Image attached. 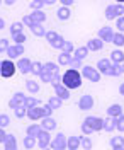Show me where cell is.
Returning a JSON list of instances; mask_svg holds the SVG:
<instances>
[{"label": "cell", "mask_w": 124, "mask_h": 150, "mask_svg": "<svg viewBox=\"0 0 124 150\" xmlns=\"http://www.w3.org/2000/svg\"><path fill=\"white\" fill-rule=\"evenodd\" d=\"M31 33L34 34V36H38V38H43V36H46V29L43 28V24H34L32 28H31Z\"/></svg>", "instance_id": "obj_22"}, {"label": "cell", "mask_w": 124, "mask_h": 150, "mask_svg": "<svg viewBox=\"0 0 124 150\" xmlns=\"http://www.w3.org/2000/svg\"><path fill=\"white\" fill-rule=\"evenodd\" d=\"M26 97H27V96H24L22 92H15L12 96V99L9 101V108L15 109V108H19V106H26Z\"/></svg>", "instance_id": "obj_9"}, {"label": "cell", "mask_w": 124, "mask_h": 150, "mask_svg": "<svg viewBox=\"0 0 124 150\" xmlns=\"http://www.w3.org/2000/svg\"><path fill=\"white\" fill-rule=\"evenodd\" d=\"M82 77H85L87 80H90V82H99L100 80V72L94 68V67H82Z\"/></svg>", "instance_id": "obj_5"}, {"label": "cell", "mask_w": 124, "mask_h": 150, "mask_svg": "<svg viewBox=\"0 0 124 150\" xmlns=\"http://www.w3.org/2000/svg\"><path fill=\"white\" fill-rule=\"evenodd\" d=\"M60 2H61V4H63L65 7H70V5L73 4V0H60Z\"/></svg>", "instance_id": "obj_53"}, {"label": "cell", "mask_w": 124, "mask_h": 150, "mask_svg": "<svg viewBox=\"0 0 124 150\" xmlns=\"http://www.w3.org/2000/svg\"><path fill=\"white\" fill-rule=\"evenodd\" d=\"M61 84L67 85L68 89H78L82 85V74L78 70H75V68H68L67 72L63 74Z\"/></svg>", "instance_id": "obj_2"}, {"label": "cell", "mask_w": 124, "mask_h": 150, "mask_svg": "<svg viewBox=\"0 0 124 150\" xmlns=\"http://www.w3.org/2000/svg\"><path fill=\"white\" fill-rule=\"evenodd\" d=\"M109 143H111L112 149H116V147H124V137H112Z\"/></svg>", "instance_id": "obj_35"}, {"label": "cell", "mask_w": 124, "mask_h": 150, "mask_svg": "<svg viewBox=\"0 0 124 150\" xmlns=\"http://www.w3.org/2000/svg\"><path fill=\"white\" fill-rule=\"evenodd\" d=\"M51 135H49L48 130H41V133L38 135V145L39 149H46V147H49L51 145Z\"/></svg>", "instance_id": "obj_10"}, {"label": "cell", "mask_w": 124, "mask_h": 150, "mask_svg": "<svg viewBox=\"0 0 124 150\" xmlns=\"http://www.w3.org/2000/svg\"><path fill=\"white\" fill-rule=\"evenodd\" d=\"M111 65H112L111 58H100V60H99V63H97V70H99L100 74H104V75H105Z\"/></svg>", "instance_id": "obj_16"}, {"label": "cell", "mask_w": 124, "mask_h": 150, "mask_svg": "<svg viewBox=\"0 0 124 150\" xmlns=\"http://www.w3.org/2000/svg\"><path fill=\"white\" fill-rule=\"evenodd\" d=\"M56 14H58V19H60V21H67V19H70V14H71V12H70V9H68V7H65V5H63V7L56 12Z\"/></svg>", "instance_id": "obj_31"}, {"label": "cell", "mask_w": 124, "mask_h": 150, "mask_svg": "<svg viewBox=\"0 0 124 150\" xmlns=\"http://www.w3.org/2000/svg\"><path fill=\"white\" fill-rule=\"evenodd\" d=\"M87 53H88V48L80 46V48H76L75 51H73V58H76V60H83V58L87 56Z\"/></svg>", "instance_id": "obj_29"}, {"label": "cell", "mask_w": 124, "mask_h": 150, "mask_svg": "<svg viewBox=\"0 0 124 150\" xmlns=\"http://www.w3.org/2000/svg\"><path fill=\"white\" fill-rule=\"evenodd\" d=\"M71 60H73V55H71V53L61 51V55H58V63H60V65H70Z\"/></svg>", "instance_id": "obj_21"}, {"label": "cell", "mask_w": 124, "mask_h": 150, "mask_svg": "<svg viewBox=\"0 0 124 150\" xmlns=\"http://www.w3.org/2000/svg\"><path fill=\"white\" fill-rule=\"evenodd\" d=\"M80 147H82L83 150H92L94 143H92V140L88 138V135H83V137H80Z\"/></svg>", "instance_id": "obj_28"}, {"label": "cell", "mask_w": 124, "mask_h": 150, "mask_svg": "<svg viewBox=\"0 0 124 150\" xmlns=\"http://www.w3.org/2000/svg\"><path fill=\"white\" fill-rule=\"evenodd\" d=\"M117 4H124V0H117Z\"/></svg>", "instance_id": "obj_60"}, {"label": "cell", "mask_w": 124, "mask_h": 150, "mask_svg": "<svg viewBox=\"0 0 124 150\" xmlns=\"http://www.w3.org/2000/svg\"><path fill=\"white\" fill-rule=\"evenodd\" d=\"M121 74H123L121 72V65L119 63H112V65L109 67V70H107L105 75H109V77H119Z\"/></svg>", "instance_id": "obj_25"}, {"label": "cell", "mask_w": 124, "mask_h": 150, "mask_svg": "<svg viewBox=\"0 0 124 150\" xmlns=\"http://www.w3.org/2000/svg\"><path fill=\"white\" fill-rule=\"evenodd\" d=\"M44 5H46L44 0H31V9L32 10H41Z\"/></svg>", "instance_id": "obj_38"}, {"label": "cell", "mask_w": 124, "mask_h": 150, "mask_svg": "<svg viewBox=\"0 0 124 150\" xmlns=\"http://www.w3.org/2000/svg\"><path fill=\"white\" fill-rule=\"evenodd\" d=\"M121 114H123L121 104H111V106L107 108V116H111V118H119Z\"/></svg>", "instance_id": "obj_15"}, {"label": "cell", "mask_w": 124, "mask_h": 150, "mask_svg": "<svg viewBox=\"0 0 124 150\" xmlns=\"http://www.w3.org/2000/svg\"><path fill=\"white\" fill-rule=\"evenodd\" d=\"M112 43H114L116 46H124V33H114Z\"/></svg>", "instance_id": "obj_36"}, {"label": "cell", "mask_w": 124, "mask_h": 150, "mask_svg": "<svg viewBox=\"0 0 124 150\" xmlns=\"http://www.w3.org/2000/svg\"><path fill=\"white\" fill-rule=\"evenodd\" d=\"M121 72H123V74H124V62H123V63H121Z\"/></svg>", "instance_id": "obj_58"}, {"label": "cell", "mask_w": 124, "mask_h": 150, "mask_svg": "<svg viewBox=\"0 0 124 150\" xmlns=\"http://www.w3.org/2000/svg\"><path fill=\"white\" fill-rule=\"evenodd\" d=\"M58 36H60V34H58V33H55V31H48V33H46V41H48V43H51V41H55Z\"/></svg>", "instance_id": "obj_50"}, {"label": "cell", "mask_w": 124, "mask_h": 150, "mask_svg": "<svg viewBox=\"0 0 124 150\" xmlns=\"http://www.w3.org/2000/svg\"><path fill=\"white\" fill-rule=\"evenodd\" d=\"M111 62H112V63H119V65H121V63L124 62V53L121 51V50H114V51L111 53Z\"/></svg>", "instance_id": "obj_20"}, {"label": "cell", "mask_w": 124, "mask_h": 150, "mask_svg": "<svg viewBox=\"0 0 124 150\" xmlns=\"http://www.w3.org/2000/svg\"><path fill=\"white\" fill-rule=\"evenodd\" d=\"M67 143H68V138L60 131L56 137L51 140V145L49 147H51V150H67Z\"/></svg>", "instance_id": "obj_6"}, {"label": "cell", "mask_w": 124, "mask_h": 150, "mask_svg": "<svg viewBox=\"0 0 124 150\" xmlns=\"http://www.w3.org/2000/svg\"><path fill=\"white\" fill-rule=\"evenodd\" d=\"M58 68H60V67H58L56 63H53V62L44 63V70H48V72H51V74H58V72H60Z\"/></svg>", "instance_id": "obj_40"}, {"label": "cell", "mask_w": 124, "mask_h": 150, "mask_svg": "<svg viewBox=\"0 0 124 150\" xmlns=\"http://www.w3.org/2000/svg\"><path fill=\"white\" fill-rule=\"evenodd\" d=\"M14 112H15V116L20 120V118L27 116V108H26V106H19V108H15V109H14Z\"/></svg>", "instance_id": "obj_39"}, {"label": "cell", "mask_w": 124, "mask_h": 150, "mask_svg": "<svg viewBox=\"0 0 124 150\" xmlns=\"http://www.w3.org/2000/svg\"><path fill=\"white\" fill-rule=\"evenodd\" d=\"M22 143H24V149H27V150H32L34 149V147H36V143H38V138H36V137H26V138H24V142H22Z\"/></svg>", "instance_id": "obj_27"}, {"label": "cell", "mask_w": 124, "mask_h": 150, "mask_svg": "<svg viewBox=\"0 0 124 150\" xmlns=\"http://www.w3.org/2000/svg\"><path fill=\"white\" fill-rule=\"evenodd\" d=\"M119 92H121V96H124V82L119 85Z\"/></svg>", "instance_id": "obj_54"}, {"label": "cell", "mask_w": 124, "mask_h": 150, "mask_svg": "<svg viewBox=\"0 0 124 150\" xmlns=\"http://www.w3.org/2000/svg\"><path fill=\"white\" fill-rule=\"evenodd\" d=\"M94 108V97L90 96V94H83L82 97H80V101H78V109H82V111H90Z\"/></svg>", "instance_id": "obj_8"}, {"label": "cell", "mask_w": 124, "mask_h": 150, "mask_svg": "<svg viewBox=\"0 0 124 150\" xmlns=\"http://www.w3.org/2000/svg\"><path fill=\"white\" fill-rule=\"evenodd\" d=\"M41 150H49V149H48V147H46V149H41Z\"/></svg>", "instance_id": "obj_61"}, {"label": "cell", "mask_w": 124, "mask_h": 150, "mask_svg": "<svg viewBox=\"0 0 124 150\" xmlns=\"http://www.w3.org/2000/svg\"><path fill=\"white\" fill-rule=\"evenodd\" d=\"M10 125V118L7 114H0V128H7Z\"/></svg>", "instance_id": "obj_45"}, {"label": "cell", "mask_w": 124, "mask_h": 150, "mask_svg": "<svg viewBox=\"0 0 124 150\" xmlns=\"http://www.w3.org/2000/svg\"><path fill=\"white\" fill-rule=\"evenodd\" d=\"M17 68H19L20 74H31L32 62H31L29 58H19V62H17Z\"/></svg>", "instance_id": "obj_13"}, {"label": "cell", "mask_w": 124, "mask_h": 150, "mask_svg": "<svg viewBox=\"0 0 124 150\" xmlns=\"http://www.w3.org/2000/svg\"><path fill=\"white\" fill-rule=\"evenodd\" d=\"M22 22H24V24H26V26H27L29 29L32 28L34 24H38V22H34V19L31 17V16H24V19H22Z\"/></svg>", "instance_id": "obj_47"}, {"label": "cell", "mask_w": 124, "mask_h": 150, "mask_svg": "<svg viewBox=\"0 0 124 150\" xmlns=\"http://www.w3.org/2000/svg\"><path fill=\"white\" fill-rule=\"evenodd\" d=\"M43 70H44V65H43L41 62H32V68H31L32 75H41Z\"/></svg>", "instance_id": "obj_33"}, {"label": "cell", "mask_w": 124, "mask_h": 150, "mask_svg": "<svg viewBox=\"0 0 124 150\" xmlns=\"http://www.w3.org/2000/svg\"><path fill=\"white\" fill-rule=\"evenodd\" d=\"M12 39L15 41V45H22L26 41V36H24V33H17V34H12Z\"/></svg>", "instance_id": "obj_44"}, {"label": "cell", "mask_w": 124, "mask_h": 150, "mask_svg": "<svg viewBox=\"0 0 124 150\" xmlns=\"http://www.w3.org/2000/svg\"><path fill=\"white\" fill-rule=\"evenodd\" d=\"M5 28V22H4V19L0 17V29H4Z\"/></svg>", "instance_id": "obj_55"}, {"label": "cell", "mask_w": 124, "mask_h": 150, "mask_svg": "<svg viewBox=\"0 0 124 150\" xmlns=\"http://www.w3.org/2000/svg\"><path fill=\"white\" fill-rule=\"evenodd\" d=\"M123 14H124V5L123 4H114V5H109V7L105 9V17L109 19V21L121 17Z\"/></svg>", "instance_id": "obj_4"}, {"label": "cell", "mask_w": 124, "mask_h": 150, "mask_svg": "<svg viewBox=\"0 0 124 150\" xmlns=\"http://www.w3.org/2000/svg\"><path fill=\"white\" fill-rule=\"evenodd\" d=\"M53 77H55V74H51V72H48V70H43L41 75H39L41 82H46V84H51V82H53Z\"/></svg>", "instance_id": "obj_32"}, {"label": "cell", "mask_w": 124, "mask_h": 150, "mask_svg": "<svg viewBox=\"0 0 124 150\" xmlns=\"http://www.w3.org/2000/svg\"><path fill=\"white\" fill-rule=\"evenodd\" d=\"M63 43H65V38H63V36H58L56 39H55V41H51L49 45H51L53 48H58V50H61V46H63Z\"/></svg>", "instance_id": "obj_42"}, {"label": "cell", "mask_w": 124, "mask_h": 150, "mask_svg": "<svg viewBox=\"0 0 124 150\" xmlns=\"http://www.w3.org/2000/svg\"><path fill=\"white\" fill-rule=\"evenodd\" d=\"M15 70H17V65L12 62V60H4L2 62V67H0V75L4 77V79H10L12 75L15 74Z\"/></svg>", "instance_id": "obj_3"}, {"label": "cell", "mask_w": 124, "mask_h": 150, "mask_svg": "<svg viewBox=\"0 0 124 150\" xmlns=\"http://www.w3.org/2000/svg\"><path fill=\"white\" fill-rule=\"evenodd\" d=\"M0 67H2V62H0Z\"/></svg>", "instance_id": "obj_62"}, {"label": "cell", "mask_w": 124, "mask_h": 150, "mask_svg": "<svg viewBox=\"0 0 124 150\" xmlns=\"http://www.w3.org/2000/svg\"><path fill=\"white\" fill-rule=\"evenodd\" d=\"M99 38L104 41V43H112V38H114V29L104 26V28L99 29Z\"/></svg>", "instance_id": "obj_11"}, {"label": "cell", "mask_w": 124, "mask_h": 150, "mask_svg": "<svg viewBox=\"0 0 124 150\" xmlns=\"http://www.w3.org/2000/svg\"><path fill=\"white\" fill-rule=\"evenodd\" d=\"M51 85L55 87V92H56V96L60 99H63V101L70 99V89L67 85H63L61 82H51Z\"/></svg>", "instance_id": "obj_7"}, {"label": "cell", "mask_w": 124, "mask_h": 150, "mask_svg": "<svg viewBox=\"0 0 124 150\" xmlns=\"http://www.w3.org/2000/svg\"><path fill=\"white\" fill-rule=\"evenodd\" d=\"M116 130L121 131V133L124 131V114H121L119 118H116Z\"/></svg>", "instance_id": "obj_41"}, {"label": "cell", "mask_w": 124, "mask_h": 150, "mask_svg": "<svg viewBox=\"0 0 124 150\" xmlns=\"http://www.w3.org/2000/svg\"><path fill=\"white\" fill-rule=\"evenodd\" d=\"M31 17L34 19V22H38V24H43V22L46 21V14H44L43 10H32Z\"/></svg>", "instance_id": "obj_24"}, {"label": "cell", "mask_w": 124, "mask_h": 150, "mask_svg": "<svg viewBox=\"0 0 124 150\" xmlns=\"http://www.w3.org/2000/svg\"><path fill=\"white\" fill-rule=\"evenodd\" d=\"M80 128H82V133L83 135H90V133L100 131V130H104V120L102 118H97V116H87Z\"/></svg>", "instance_id": "obj_1"}, {"label": "cell", "mask_w": 124, "mask_h": 150, "mask_svg": "<svg viewBox=\"0 0 124 150\" xmlns=\"http://www.w3.org/2000/svg\"><path fill=\"white\" fill-rule=\"evenodd\" d=\"M7 133H5V128H0V143H5V140H7Z\"/></svg>", "instance_id": "obj_52"}, {"label": "cell", "mask_w": 124, "mask_h": 150, "mask_svg": "<svg viewBox=\"0 0 124 150\" xmlns=\"http://www.w3.org/2000/svg\"><path fill=\"white\" fill-rule=\"evenodd\" d=\"M48 104L53 108V109H60V108H61V104H63V99H60L58 96H53V97H49Z\"/></svg>", "instance_id": "obj_30"}, {"label": "cell", "mask_w": 124, "mask_h": 150, "mask_svg": "<svg viewBox=\"0 0 124 150\" xmlns=\"http://www.w3.org/2000/svg\"><path fill=\"white\" fill-rule=\"evenodd\" d=\"M0 4H2V0H0Z\"/></svg>", "instance_id": "obj_63"}, {"label": "cell", "mask_w": 124, "mask_h": 150, "mask_svg": "<svg viewBox=\"0 0 124 150\" xmlns=\"http://www.w3.org/2000/svg\"><path fill=\"white\" fill-rule=\"evenodd\" d=\"M70 68H82V60H76V58H73L71 62H70Z\"/></svg>", "instance_id": "obj_51"}, {"label": "cell", "mask_w": 124, "mask_h": 150, "mask_svg": "<svg viewBox=\"0 0 124 150\" xmlns=\"http://www.w3.org/2000/svg\"><path fill=\"white\" fill-rule=\"evenodd\" d=\"M80 149V137H68V143H67V150H78Z\"/></svg>", "instance_id": "obj_19"}, {"label": "cell", "mask_w": 124, "mask_h": 150, "mask_svg": "<svg viewBox=\"0 0 124 150\" xmlns=\"http://www.w3.org/2000/svg\"><path fill=\"white\" fill-rule=\"evenodd\" d=\"M112 150H124V147H116V149H112Z\"/></svg>", "instance_id": "obj_59"}, {"label": "cell", "mask_w": 124, "mask_h": 150, "mask_svg": "<svg viewBox=\"0 0 124 150\" xmlns=\"http://www.w3.org/2000/svg\"><path fill=\"white\" fill-rule=\"evenodd\" d=\"M41 126H43V130L51 131V130H55V128H56V121H55L51 116H46V118H43V120H41Z\"/></svg>", "instance_id": "obj_18"}, {"label": "cell", "mask_w": 124, "mask_h": 150, "mask_svg": "<svg viewBox=\"0 0 124 150\" xmlns=\"http://www.w3.org/2000/svg\"><path fill=\"white\" fill-rule=\"evenodd\" d=\"M87 48H88V51H100L104 48V41L100 38L90 39V41H87Z\"/></svg>", "instance_id": "obj_14"}, {"label": "cell", "mask_w": 124, "mask_h": 150, "mask_svg": "<svg viewBox=\"0 0 124 150\" xmlns=\"http://www.w3.org/2000/svg\"><path fill=\"white\" fill-rule=\"evenodd\" d=\"M22 28H24V22H12V26H10V34L22 33Z\"/></svg>", "instance_id": "obj_37"}, {"label": "cell", "mask_w": 124, "mask_h": 150, "mask_svg": "<svg viewBox=\"0 0 124 150\" xmlns=\"http://www.w3.org/2000/svg\"><path fill=\"white\" fill-rule=\"evenodd\" d=\"M4 145H5V150H17V140H15V137L9 135Z\"/></svg>", "instance_id": "obj_26"}, {"label": "cell", "mask_w": 124, "mask_h": 150, "mask_svg": "<svg viewBox=\"0 0 124 150\" xmlns=\"http://www.w3.org/2000/svg\"><path fill=\"white\" fill-rule=\"evenodd\" d=\"M61 51H65V53H71V51H73V43L65 41V43H63V46H61Z\"/></svg>", "instance_id": "obj_48"}, {"label": "cell", "mask_w": 124, "mask_h": 150, "mask_svg": "<svg viewBox=\"0 0 124 150\" xmlns=\"http://www.w3.org/2000/svg\"><path fill=\"white\" fill-rule=\"evenodd\" d=\"M5 53L10 60H15V58H19V55H24V46L22 45H12V46H9V50Z\"/></svg>", "instance_id": "obj_12"}, {"label": "cell", "mask_w": 124, "mask_h": 150, "mask_svg": "<svg viewBox=\"0 0 124 150\" xmlns=\"http://www.w3.org/2000/svg\"><path fill=\"white\" fill-rule=\"evenodd\" d=\"M36 106H39V101L36 99V97H26V108H36Z\"/></svg>", "instance_id": "obj_43"}, {"label": "cell", "mask_w": 124, "mask_h": 150, "mask_svg": "<svg viewBox=\"0 0 124 150\" xmlns=\"http://www.w3.org/2000/svg\"><path fill=\"white\" fill-rule=\"evenodd\" d=\"M116 130V118H111V116H107L104 120V131H114Z\"/></svg>", "instance_id": "obj_23"}, {"label": "cell", "mask_w": 124, "mask_h": 150, "mask_svg": "<svg viewBox=\"0 0 124 150\" xmlns=\"http://www.w3.org/2000/svg\"><path fill=\"white\" fill-rule=\"evenodd\" d=\"M26 89H27L29 92L36 94L39 91V84L38 82H34V80H26Z\"/></svg>", "instance_id": "obj_34"}, {"label": "cell", "mask_w": 124, "mask_h": 150, "mask_svg": "<svg viewBox=\"0 0 124 150\" xmlns=\"http://www.w3.org/2000/svg\"><path fill=\"white\" fill-rule=\"evenodd\" d=\"M4 2H5V4H7V5H12V4H14V2H15V0H4Z\"/></svg>", "instance_id": "obj_57"}, {"label": "cell", "mask_w": 124, "mask_h": 150, "mask_svg": "<svg viewBox=\"0 0 124 150\" xmlns=\"http://www.w3.org/2000/svg\"><path fill=\"white\" fill-rule=\"evenodd\" d=\"M9 39H5V38H2L0 39V53H4V51H7L9 50Z\"/></svg>", "instance_id": "obj_46"}, {"label": "cell", "mask_w": 124, "mask_h": 150, "mask_svg": "<svg viewBox=\"0 0 124 150\" xmlns=\"http://www.w3.org/2000/svg\"><path fill=\"white\" fill-rule=\"evenodd\" d=\"M41 130H43L41 123H32V125H29V126H27L26 135H29V137H36V138H38V135L41 133Z\"/></svg>", "instance_id": "obj_17"}, {"label": "cell", "mask_w": 124, "mask_h": 150, "mask_svg": "<svg viewBox=\"0 0 124 150\" xmlns=\"http://www.w3.org/2000/svg\"><path fill=\"white\" fill-rule=\"evenodd\" d=\"M44 2H46V4H48V5H53V4H55V2H56V0H44Z\"/></svg>", "instance_id": "obj_56"}, {"label": "cell", "mask_w": 124, "mask_h": 150, "mask_svg": "<svg viewBox=\"0 0 124 150\" xmlns=\"http://www.w3.org/2000/svg\"><path fill=\"white\" fill-rule=\"evenodd\" d=\"M116 28L119 29V33H124V16L117 17V21H116Z\"/></svg>", "instance_id": "obj_49"}]
</instances>
